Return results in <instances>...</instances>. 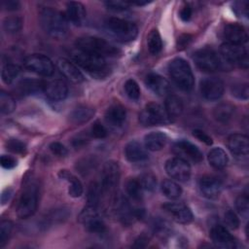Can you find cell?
<instances>
[{"mask_svg": "<svg viewBox=\"0 0 249 249\" xmlns=\"http://www.w3.org/2000/svg\"><path fill=\"white\" fill-rule=\"evenodd\" d=\"M165 171L172 179L180 182H186L191 177L189 162L177 157L169 159L165 162Z\"/></svg>", "mask_w": 249, "mask_h": 249, "instance_id": "13", "label": "cell"}, {"mask_svg": "<svg viewBox=\"0 0 249 249\" xmlns=\"http://www.w3.org/2000/svg\"><path fill=\"white\" fill-rule=\"evenodd\" d=\"M106 7L114 12H121V11H124L126 10L130 4V2H126V1H119V0H110V1H106L105 2Z\"/></svg>", "mask_w": 249, "mask_h": 249, "instance_id": "48", "label": "cell"}, {"mask_svg": "<svg viewBox=\"0 0 249 249\" xmlns=\"http://www.w3.org/2000/svg\"><path fill=\"white\" fill-rule=\"evenodd\" d=\"M121 170L118 162L115 160H108L104 163L102 171H101V189L104 193H113L120 180Z\"/></svg>", "mask_w": 249, "mask_h": 249, "instance_id": "11", "label": "cell"}, {"mask_svg": "<svg viewBox=\"0 0 249 249\" xmlns=\"http://www.w3.org/2000/svg\"><path fill=\"white\" fill-rule=\"evenodd\" d=\"M162 208L177 223L188 224L194 219L191 209L184 203L167 202L162 205Z\"/></svg>", "mask_w": 249, "mask_h": 249, "instance_id": "16", "label": "cell"}, {"mask_svg": "<svg viewBox=\"0 0 249 249\" xmlns=\"http://www.w3.org/2000/svg\"><path fill=\"white\" fill-rule=\"evenodd\" d=\"M51 152L57 157H65L68 154L67 148L60 142H53L50 145Z\"/></svg>", "mask_w": 249, "mask_h": 249, "instance_id": "51", "label": "cell"}, {"mask_svg": "<svg viewBox=\"0 0 249 249\" xmlns=\"http://www.w3.org/2000/svg\"><path fill=\"white\" fill-rule=\"evenodd\" d=\"M12 195H13L12 189H10V188L5 189V190L2 192V195H1V203H2V204L7 203V202L10 200Z\"/></svg>", "mask_w": 249, "mask_h": 249, "instance_id": "57", "label": "cell"}, {"mask_svg": "<svg viewBox=\"0 0 249 249\" xmlns=\"http://www.w3.org/2000/svg\"><path fill=\"white\" fill-rule=\"evenodd\" d=\"M58 176L61 179L66 180L69 183L68 194H69L70 196L79 197V196H82L84 188H83V185H82L81 181L76 176H74L73 174H71L67 170H60L59 173H58Z\"/></svg>", "mask_w": 249, "mask_h": 249, "instance_id": "27", "label": "cell"}, {"mask_svg": "<svg viewBox=\"0 0 249 249\" xmlns=\"http://www.w3.org/2000/svg\"><path fill=\"white\" fill-rule=\"evenodd\" d=\"M148 237L146 236V235H140L136 240H135V242H134V244H133V247H140V248H142V247H145L146 245H147V243H148Z\"/></svg>", "mask_w": 249, "mask_h": 249, "instance_id": "58", "label": "cell"}, {"mask_svg": "<svg viewBox=\"0 0 249 249\" xmlns=\"http://www.w3.org/2000/svg\"><path fill=\"white\" fill-rule=\"evenodd\" d=\"M57 67L60 73L72 83L79 84L83 82L85 79L83 73L79 70V68L68 59H65V58L59 59L57 61Z\"/></svg>", "mask_w": 249, "mask_h": 249, "instance_id": "22", "label": "cell"}, {"mask_svg": "<svg viewBox=\"0 0 249 249\" xmlns=\"http://www.w3.org/2000/svg\"><path fill=\"white\" fill-rule=\"evenodd\" d=\"M224 83L216 77H208L200 82L201 95L210 101L218 100L224 93Z\"/></svg>", "mask_w": 249, "mask_h": 249, "instance_id": "15", "label": "cell"}, {"mask_svg": "<svg viewBox=\"0 0 249 249\" xmlns=\"http://www.w3.org/2000/svg\"><path fill=\"white\" fill-rule=\"evenodd\" d=\"M168 73L174 84L184 91H190L195 84V78L190 64L181 57L172 59L168 64Z\"/></svg>", "mask_w": 249, "mask_h": 249, "instance_id": "3", "label": "cell"}, {"mask_svg": "<svg viewBox=\"0 0 249 249\" xmlns=\"http://www.w3.org/2000/svg\"><path fill=\"white\" fill-rule=\"evenodd\" d=\"M19 71H20V68L17 64H15L11 61H8V59H7V61L3 60L2 69H1V77L5 84H7V85L12 84L18 78Z\"/></svg>", "mask_w": 249, "mask_h": 249, "instance_id": "33", "label": "cell"}, {"mask_svg": "<svg viewBox=\"0 0 249 249\" xmlns=\"http://www.w3.org/2000/svg\"><path fill=\"white\" fill-rule=\"evenodd\" d=\"M199 190L203 196L209 199L217 198L222 192L221 181L212 175H204L199 179L198 182Z\"/></svg>", "mask_w": 249, "mask_h": 249, "instance_id": "17", "label": "cell"}, {"mask_svg": "<svg viewBox=\"0 0 249 249\" xmlns=\"http://www.w3.org/2000/svg\"><path fill=\"white\" fill-rule=\"evenodd\" d=\"M13 224L9 220H3L0 224V248H3L9 240Z\"/></svg>", "mask_w": 249, "mask_h": 249, "instance_id": "44", "label": "cell"}, {"mask_svg": "<svg viewBox=\"0 0 249 249\" xmlns=\"http://www.w3.org/2000/svg\"><path fill=\"white\" fill-rule=\"evenodd\" d=\"M22 27V19L18 16L7 17L3 20V28L7 33H16Z\"/></svg>", "mask_w": 249, "mask_h": 249, "instance_id": "40", "label": "cell"}, {"mask_svg": "<svg viewBox=\"0 0 249 249\" xmlns=\"http://www.w3.org/2000/svg\"><path fill=\"white\" fill-rule=\"evenodd\" d=\"M39 19L42 28L54 39H63L68 34V23L65 15L53 8L40 11Z\"/></svg>", "mask_w": 249, "mask_h": 249, "instance_id": "1", "label": "cell"}, {"mask_svg": "<svg viewBox=\"0 0 249 249\" xmlns=\"http://www.w3.org/2000/svg\"><path fill=\"white\" fill-rule=\"evenodd\" d=\"M76 47L78 50L101 56V57H113L120 53V50L105 39L96 36H85L80 37L76 41Z\"/></svg>", "mask_w": 249, "mask_h": 249, "instance_id": "2", "label": "cell"}, {"mask_svg": "<svg viewBox=\"0 0 249 249\" xmlns=\"http://www.w3.org/2000/svg\"><path fill=\"white\" fill-rule=\"evenodd\" d=\"M124 155L130 162H138L148 159L146 150L137 141H130L125 145Z\"/></svg>", "mask_w": 249, "mask_h": 249, "instance_id": "26", "label": "cell"}, {"mask_svg": "<svg viewBox=\"0 0 249 249\" xmlns=\"http://www.w3.org/2000/svg\"><path fill=\"white\" fill-rule=\"evenodd\" d=\"M0 162H1L2 167L6 168V169H12L17 165V160L14 157L8 156V155L1 156Z\"/></svg>", "mask_w": 249, "mask_h": 249, "instance_id": "52", "label": "cell"}, {"mask_svg": "<svg viewBox=\"0 0 249 249\" xmlns=\"http://www.w3.org/2000/svg\"><path fill=\"white\" fill-rule=\"evenodd\" d=\"M192 41V36L189 34H183L178 37L177 39V49L184 50L186 49Z\"/></svg>", "mask_w": 249, "mask_h": 249, "instance_id": "55", "label": "cell"}, {"mask_svg": "<svg viewBox=\"0 0 249 249\" xmlns=\"http://www.w3.org/2000/svg\"><path fill=\"white\" fill-rule=\"evenodd\" d=\"M2 7L7 11H16L19 9L20 4L18 1L16 0H4L2 1Z\"/></svg>", "mask_w": 249, "mask_h": 249, "instance_id": "56", "label": "cell"}, {"mask_svg": "<svg viewBox=\"0 0 249 249\" xmlns=\"http://www.w3.org/2000/svg\"><path fill=\"white\" fill-rule=\"evenodd\" d=\"M6 145L8 150L16 154H23L26 150V145L18 139H9Z\"/></svg>", "mask_w": 249, "mask_h": 249, "instance_id": "46", "label": "cell"}, {"mask_svg": "<svg viewBox=\"0 0 249 249\" xmlns=\"http://www.w3.org/2000/svg\"><path fill=\"white\" fill-rule=\"evenodd\" d=\"M108 132L106 127L99 122L96 121L90 127V135L96 139H103L107 136Z\"/></svg>", "mask_w": 249, "mask_h": 249, "instance_id": "45", "label": "cell"}, {"mask_svg": "<svg viewBox=\"0 0 249 249\" xmlns=\"http://www.w3.org/2000/svg\"><path fill=\"white\" fill-rule=\"evenodd\" d=\"M210 236L213 242L220 247H234V238L224 226L216 225L212 227Z\"/></svg>", "mask_w": 249, "mask_h": 249, "instance_id": "23", "label": "cell"}, {"mask_svg": "<svg viewBox=\"0 0 249 249\" xmlns=\"http://www.w3.org/2000/svg\"><path fill=\"white\" fill-rule=\"evenodd\" d=\"M145 84L154 93L160 96L166 95L170 90V86L167 80L157 73L148 74L145 79Z\"/></svg>", "mask_w": 249, "mask_h": 249, "instance_id": "21", "label": "cell"}, {"mask_svg": "<svg viewBox=\"0 0 249 249\" xmlns=\"http://www.w3.org/2000/svg\"><path fill=\"white\" fill-rule=\"evenodd\" d=\"M16 100L8 92L2 90L0 93V111L2 114H11L16 109Z\"/></svg>", "mask_w": 249, "mask_h": 249, "instance_id": "39", "label": "cell"}, {"mask_svg": "<svg viewBox=\"0 0 249 249\" xmlns=\"http://www.w3.org/2000/svg\"><path fill=\"white\" fill-rule=\"evenodd\" d=\"M44 92L49 99L53 101H61L66 98L68 94V88L64 81L55 79L45 83Z\"/></svg>", "mask_w": 249, "mask_h": 249, "instance_id": "19", "label": "cell"}, {"mask_svg": "<svg viewBox=\"0 0 249 249\" xmlns=\"http://www.w3.org/2000/svg\"><path fill=\"white\" fill-rule=\"evenodd\" d=\"M103 194L101 186L97 183H91L89 191H88V202L89 205L97 206L101 197V195Z\"/></svg>", "mask_w": 249, "mask_h": 249, "instance_id": "41", "label": "cell"}, {"mask_svg": "<svg viewBox=\"0 0 249 249\" xmlns=\"http://www.w3.org/2000/svg\"><path fill=\"white\" fill-rule=\"evenodd\" d=\"M225 223L226 225L230 228V229H232V230H235L238 228L239 226V220H238V217L236 216V214L229 209L225 212Z\"/></svg>", "mask_w": 249, "mask_h": 249, "instance_id": "49", "label": "cell"}, {"mask_svg": "<svg viewBox=\"0 0 249 249\" xmlns=\"http://www.w3.org/2000/svg\"><path fill=\"white\" fill-rule=\"evenodd\" d=\"M147 45H148V50L149 52L156 55L161 52L162 49V41L161 37L157 29L151 30L147 37Z\"/></svg>", "mask_w": 249, "mask_h": 249, "instance_id": "38", "label": "cell"}, {"mask_svg": "<svg viewBox=\"0 0 249 249\" xmlns=\"http://www.w3.org/2000/svg\"><path fill=\"white\" fill-rule=\"evenodd\" d=\"M71 55L74 61L89 74L97 77L107 74L108 65L105 58L78 49L73 51Z\"/></svg>", "mask_w": 249, "mask_h": 249, "instance_id": "4", "label": "cell"}, {"mask_svg": "<svg viewBox=\"0 0 249 249\" xmlns=\"http://www.w3.org/2000/svg\"><path fill=\"white\" fill-rule=\"evenodd\" d=\"M193 10L189 4H185L179 11V17L183 21H189L192 18Z\"/></svg>", "mask_w": 249, "mask_h": 249, "instance_id": "54", "label": "cell"}, {"mask_svg": "<svg viewBox=\"0 0 249 249\" xmlns=\"http://www.w3.org/2000/svg\"><path fill=\"white\" fill-rule=\"evenodd\" d=\"M23 64L27 70L41 76H51L54 71L53 61L44 54H30L24 59Z\"/></svg>", "mask_w": 249, "mask_h": 249, "instance_id": "12", "label": "cell"}, {"mask_svg": "<svg viewBox=\"0 0 249 249\" xmlns=\"http://www.w3.org/2000/svg\"><path fill=\"white\" fill-rule=\"evenodd\" d=\"M139 121L145 126H154L168 123L169 118L165 110L160 104L151 102L147 104L140 113Z\"/></svg>", "mask_w": 249, "mask_h": 249, "instance_id": "9", "label": "cell"}, {"mask_svg": "<svg viewBox=\"0 0 249 249\" xmlns=\"http://www.w3.org/2000/svg\"><path fill=\"white\" fill-rule=\"evenodd\" d=\"M220 57L229 65L242 68L248 67V53L242 46L229 43L223 44L220 48Z\"/></svg>", "mask_w": 249, "mask_h": 249, "instance_id": "7", "label": "cell"}, {"mask_svg": "<svg viewBox=\"0 0 249 249\" xmlns=\"http://www.w3.org/2000/svg\"><path fill=\"white\" fill-rule=\"evenodd\" d=\"M248 196L246 195L239 196L235 200V207L239 214H241L243 217H247L248 215Z\"/></svg>", "mask_w": 249, "mask_h": 249, "instance_id": "47", "label": "cell"}, {"mask_svg": "<svg viewBox=\"0 0 249 249\" xmlns=\"http://www.w3.org/2000/svg\"><path fill=\"white\" fill-rule=\"evenodd\" d=\"M105 26L107 30L121 42L132 41L138 34V28L135 23L120 18H108L105 20Z\"/></svg>", "mask_w": 249, "mask_h": 249, "instance_id": "6", "label": "cell"}, {"mask_svg": "<svg viewBox=\"0 0 249 249\" xmlns=\"http://www.w3.org/2000/svg\"><path fill=\"white\" fill-rule=\"evenodd\" d=\"M194 60L196 66L205 72L216 71L222 65L220 55L209 47L196 51L194 55Z\"/></svg>", "mask_w": 249, "mask_h": 249, "instance_id": "10", "label": "cell"}, {"mask_svg": "<svg viewBox=\"0 0 249 249\" xmlns=\"http://www.w3.org/2000/svg\"><path fill=\"white\" fill-rule=\"evenodd\" d=\"M124 90L130 99H133V100L139 99L141 91H140V88L135 80H133V79L126 80V82L124 83Z\"/></svg>", "mask_w": 249, "mask_h": 249, "instance_id": "43", "label": "cell"}, {"mask_svg": "<svg viewBox=\"0 0 249 249\" xmlns=\"http://www.w3.org/2000/svg\"><path fill=\"white\" fill-rule=\"evenodd\" d=\"M228 148L234 156L247 157L249 152L248 137L240 133H233L230 135L228 138Z\"/></svg>", "mask_w": 249, "mask_h": 249, "instance_id": "20", "label": "cell"}, {"mask_svg": "<svg viewBox=\"0 0 249 249\" xmlns=\"http://www.w3.org/2000/svg\"><path fill=\"white\" fill-rule=\"evenodd\" d=\"M45 83L34 79H24L19 84V90L22 94H31L38 91H44Z\"/></svg>", "mask_w": 249, "mask_h": 249, "instance_id": "34", "label": "cell"}, {"mask_svg": "<svg viewBox=\"0 0 249 249\" xmlns=\"http://www.w3.org/2000/svg\"><path fill=\"white\" fill-rule=\"evenodd\" d=\"M165 112L169 119L178 118L183 112V103L176 95H168L165 99Z\"/></svg>", "mask_w": 249, "mask_h": 249, "instance_id": "32", "label": "cell"}, {"mask_svg": "<svg viewBox=\"0 0 249 249\" xmlns=\"http://www.w3.org/2000/svg\"><path fill=\"white\" fill-rule=\"evenodd\" d=\"M232 94L240 99L248 98V85L247 84H238L234 85L231 89Z\"/></svg>", "mask_w": 249, "mask_h": 249, "instance_id": "50", "label": "cell"}, {"mask_svg": "<svg viewBox=\"0 0 249 249\" xmlns=\"http://www.w3.org/2000/svg\"><path fill=\"white\" fill-rule=\"evenodd\" d=\"M161 193L170 199H176L182 195V188L172 180H164L161 183Z\"/></svg>", "mask_w": 249, "mask_h": 249, "instance_id": "36", "label": "cell"}, {"mask_svg": "<svg viewBox=\"0 0 249 249\" xmlns=\"http://www.w3.org/2000/svg\"><path fill=\"white\" fill-rule=\"evenodd\" d=\"M125 191L130 199L134 201H140L143 197V188L138 179H128L125 183Z\"/></svg>", "mask_w": 249, "mask_h": 249, "instance_id": "35", "label": "cell"}, {"mask_svg": "<svg viewBox=\"0 0 249 249\" xmlns=\"http://www.w3.org/2000/svg\"><path fill=\"white\" fill-rule=\"evenodd\" d=\"M173 153L186 161L199 162L202 160L203 156L200 150L188 140H179L173 145Z\"/></svg>", "mask_w": 249, "mask_h": 249, "instance_id": "14", "label": "cell"}, {"mask_svg": "<svg viewBox=\"0 0 249 249\" xmlns=\"http://www.w3.org/2000/svg\"><path fill=\"white\" fill-rule=\"evenodd\" d=\"M228 156L226 152L219 147L213 148L208 153V161L211 166L216 169H222L228 164Z\"/></svg>", "mask_w": 249, "mask_h": 249, "instance_id": "31", "label": "cell"}, {"mask_svg": "<svg viewBox=\"0 0 249 249\" xmlns=\"http://www.w3.org/2000/svg\"><path fill=\"white\" fill-rule=\"evenodd\" d=\"M167 136L161 131H153L144 138L145 147L150 151H159L162 149L166 143Z\"/></svg>", "mask_w": 249, "mask_h": 249, "instance_id": "28", "label": "cell"}, {"mask_svg": "<svg viewBox=\"0 0 249 249\" xmlns=\"http://www.w3.org/2000/svg\"><path fill=\"white\" fill-rule=\"evenodd\" d=\"M65 17L73 24L82 25L87 17L85 6L80 2H69L66 6Z\"/></svg>", "mask_w": 249, "mask_h": 249, "instance_id": "24", "label": "cell"}, {"mask_svg": "<svg viewBox=\"0 0 249 249\" xmlns=\"http://www.w3.org/2000/svg\"><path fill=\"white\" fill-rule=\"evenodd\" d=\"M224 37L227 43L238 46L246 43L248 39L245 28L238 23H228L224 28Z\"/></svg>", "mask_w": 249, "mask_h": 249, "instance_id": "18", "label": "cell"}, {"mask_svg": "<svg viewBox=\"0 0 249 249\" xmlns=\"http://www.w3.org/2000/svg\"><path fill=\"white\" fill-rule=\"evenodd\" d=\"M39 198L38 187L34 183H28L18 201L17 215L21 219H27L31 217L37 210Z\"/></svg>", "mask_w": 249, "mask_h": 249, "instance_id": "5", "label": "cell"}, {"mask_svg": "<svg viewBox=\"0 0 249 249\" xmlns=\"http://www.w3.org/2000/svg\"><path fill=\"white\" fill-rule=\"evenodd\" d=\"M79 222L92 233H104L106 231V225L101 219L97 206L88 204L79 215Z\"/></svg>", "mask_w": 249, "mask_h": 249, "instance_id": "8", "label": "cell"}, {"mask_svg": "<svg viewBox=\"0 0 249 249\" xmlns=\"http://www.w3.org/2000/svg\"><path fill=\"white\" fill-rule=\"evenodd\" d=\"M68 215H69V211L68 209H65V208H57V209L52 210L44 218L43 226L61 223L63 222V220L67 219Z\"/></svg>", "mask_w": 249, "mask_h": 249, "instance_id": "37", "label": "cell"}, {"mask_svg": "<svg viewBox=\"0 0 249 249\" xmlns=\"http://www.w3.org/2000/svg\"><path fill=\"white\" fill-rule=\"evenodd\" d=\"M234 113V107L229 102H222L218 104L213 111L214 119L219 123H228Z\"/></svg>", "mask_w": 249, "mask_h": 249, "instance_id": "30", "label": "cell"}, {"mask_svg": "<svg viewBox=\"0 0 249 249\" xmlns=\"http://www.w3.org/2000/svg\"><path fill=\"white\" fill-rule=\"evenodd\" d=\"M193 134H194V136L196 138H197L199 141L205 143L206 145H212V143H213L212 138L208 134H206L204 131H202L200 129H195L193 131Z\"/></svg>", "mask_w": 249, "mask_h": 249, "instance_id": "53", "label": "cell"}, {"mask_svg": "<svg viewBox=\"0 0 249 249\" xmlns=\"http://www.w3.org/2000/svg\"><path fill=\"white\" fill-rule=\"evenodd\" d=\"M125 108L118 103L111 105L105 113V120L107 124H109L112 126H121L125 121Z\"/></svg>", "mask_w": 249, "mask_h": 249, "instance_id": "25", "label": "cell"}, {"mask_svg": "<svg viewBox=\"0 0 249 249\" xmlns=\"http://www.w3.org/2000/svg\"><path fill=\"white\" fill-rule=\"evenodd\" d=\"M138 180L143 190H146L148 192H153L157 187V177L151 172L143 173Z\"/></svg>", "mask_w": 249, "mask_h": 249, "instance_id": "42", "label": "cell"}, {"mask_svg": "<svg viewBox=\"0 0 249 249\" xmlns=\"http://www.w3.org/2000/svg\"><path fill=\"white\" fill-rule=\"evenodd\" d=\"M93 114H94L93 108L86 105H80L70 113L69 117H70V121L73 124H80L89 121L92 118Z\"/></svg>", "mask_w": 249, "mask_h": 249, "instance_id": "29", "label": "cell"}]
</instances>
